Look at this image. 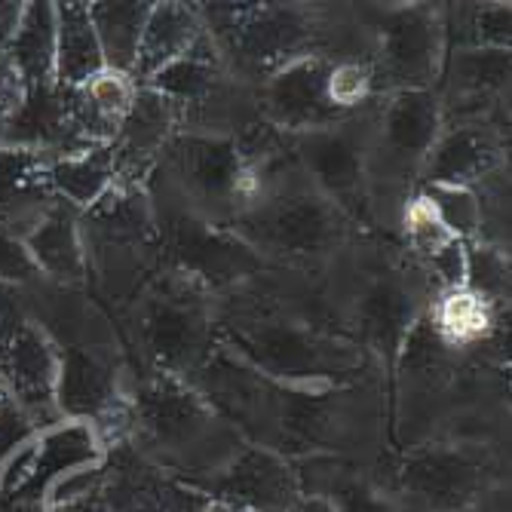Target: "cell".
Wrapping results in <instances>:
<instances>
[{
	"label": "cell",
	"mask_w": 512,
	"mask_h": 512,
	"mask_svg": "<svg viewBox=\"0 0 512 512\" xmlns=\"http://www.w3.org/2000/svg\"><path fill=\"white\" fill-rule=\"evenodd\" d=\"M439 329L451 344H470L488 335L491 310L476 292H451L439 304Z\"/></svg>",
	"instance_id": "1"
},
{
	"label": "cell",
	"mask_w": 512,
	"mask_h": 512,
	"mask_svg": "<svg viewBox=\"0 0 512 512\" xmlns=\"http://www.w3.org/2000/svg\"><path fill=\"white\" fill-rule=\"evenodd\" d=\"M405 221H408V230H411V234H414L417 240H424L427 246H433V249H442V246L451 240L448 224H445L442 215H439V206L430 203V200H417V203H411Z\"/></svg>",
	"instance_id": "2"
},
{
	"label": "cell",
	"mask_w": 512,
	"mask_h": 512,
	"mask_svg": "<svg viewBox=\"0 0 512 512\" xmlns=\"http://www.w3.org/2000/svg\"><path fill=\"white\" fill-rule=\"evenodd\" d=\"M368 89V77L365 71L353 68V65H344L332 74V83H329V96L338 102V105H353L365 96Z\"/></svg>",
	"instance_id": "3"
},
{
	"label": "cell",
	"mask_w": 512,
	"mask_h": 512,
	"mask_svg": "<svg viewBox=\"0 0 512 512\" xmlns=\"http://www.w3.org/2000/svg\"><path fill=\"white\" fill-rule=\"evenodd\" d=\"M92 99H96L102 108H123L129 102V83L123 74H99L92 80Z\"/></svg>",
	"instance_id": "4"
}]
</instances>
